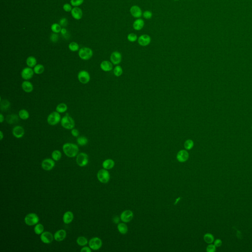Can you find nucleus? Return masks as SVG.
I'll list each match as a JSON object with an SVG mask.
<instances>
[{"label": "nucleus", "mask_w": 252, "mask_h": 252, "mask_svg": "<svg viewBox=\"0 0 252 252\" xmlns=\"http://www.w3.org/2000/svg\"><path fill=\"white\" fill-rule=\"evenodd\" d=\"M144 25V21L142 19H138L135 21L133 23V27L135 30L139 31L142 29Z\"/></svg>", "instance_id": "nucleus-27"}, {"label": "nucleus", "mask_w": 252, "mask_h": 252, "mask_svg": "<svg viewBox=\"0 0 252 252\" xmlns=\"http://www.w3.org/2000/svg\"><path fill=\"white\" fill-rule=\"evenodd\" d=\"M22 90L27 93H30L34 90V86L31 82L28 80H25L21 84Z\"/></svg>", "instance_id": "nucleus-18"}, {"label": "nucleus", "mask_w": 252, "mask_h": 252, "mask_svg": "<svg viewBox=\"0 0 252 252\" xmlns=\"http://www.w3.org/2000/svg\"><path fill=\"white\" fill-rule=\"evenodd\" d=\"M203 239L205 242L208 244H212L214 241V236L209 233H206L203 236Z\"/></svg>", "instance_id": "nucleus-35"}, {"label": "nucleus", "mask_w": 252, "mask_h": 252, "mask_svg": "<svg viewBox=\"0 0 252 252\" xmlns=\"http://www.w3.org/2000/svg\"><path fill=\"white\" fill-rule=\"evenodd\" d=\"M184 146V148H185L186 150H191L194 146V142L192 140H188L185 142Z\"/></svg>", "instance_id": "nucleus-40"}, {"label": "nucleus", "mask_w": 252, "mask_h": 252, "mask_svg": "<svg viewBox=\"0 0 252 252\" xmlns=\"http://www.w3.org/2000/svg\"><path fill=\"white\" fill-rule=\"evenodd\" d=\"M72 16L74 19L76 20H80L83 16V12L82 10L78 7H75L72 8L71 11Z\"/></svg>", "instance_id": "nucleus-20"}, {"label": "nucleus", "mask_w": 252, "mask_h": 252, "mask_svg": "<svg viewBox=\"0 0 252 252\" xmlns=\"http://www.w3.org/2000/svg\"><path fill=\"white\" fill-rule=\"evenodd\" d=\"M56 110L59 113L66 112L68 110V106L65 103H60L57 106Z\"/></svg>", "instance_id": "nucleus-29"}, {"label": "nucleus", "mask_w": 252, "mask_h": 252, "mask_svg": "<svg viewBox=\"0 0 252 252\" xmlns=\"http://www.w3.org/2000/svg\"><path fill=\"white\" fill-rule=\"evenodd\" d=\"M51 30L54 33H59L61 32L62 28L61 26L58 23H53L51 26Z\"/></svg>", "instance_id": "nucleus-39"}, {"label": "nucleus", "mask_w": 252, "mask_h": 252, "mask_svg": "<svg viewBox=\"0 0 252 252\" xmlns=\"http://www.w3.org/2000/svg\"><path fill=\"white\" fill-rule=\"evenodd\" d=\"M41 240L45 244H50L53 241L54 236L49 232H43L41 235Z\"/></svg>", "instance_id": "nucleus-14"}, {"label": "nucleus", "mask_w": 252, "mask_h": 252, "mask_svg": "<svg viewBox=\"0 0 252 252\" xmlns=\"http://www.w3.org/2000/svg\"><path fill=\"white\" fill-rule=\"evenodd\" d=\"M39 218L38 215L35 213H29L25 217V223L29 226H33L38 224L39 222Z\"/></svg>", "instance_id": "nucleus-5"}, {"label": "nucleus", "mask_w": 252, "mask_h": 252, "mask_svg": "<svg viewBox=\"0 0 252 252\" xmlns=\"http://www.w3.org/2000/svg\"><path fill=\"white\" fill-rule=\"evenodd\" d=\"M59 24L61 26V27L62 26L63 27H65L68 24V20L66 18H62L60 20Z\"/></svg>", "instance_id": "nucleus-46"}, {"label": "nucleus", "mask_w": 252, "mask_h": 252, "mask_svg": "<svg viewBox=\"0 0 252 252\" xmlns=\"http://www.w3.org/2000/svg\"><path fill=\"white\" fill-rule=\"evenodd\" d=\"M88 156L85 153H80L77 156V163L81 167H84L88 164Z\"/></svg>", "instance_id": "nucleus-9"}, {"label": "nucleus", "mask_w": 252, "mask_h": 252, "mask_svg": "<svg viewBox=\"0 0 252 252\" xmlns=\"http://www.w3.org/2000/svg\"><path fill=\"white\" fill-rule=\"evenodd\" d=\"M61 125L63 128L68 130H72L75 127V122L73 118L68 114L64 116L61 120Z\"/></svg>", "instance_id": "nucleus-2"}, {"label": "nucleus", "mask_w": 252, "mask_h": 252, "mask_svg": "<svg viewBox=\"0 0 252 252\" xmlns=\"http://www.w3.org/2000/svg\"><path fill=\"white\" fill-rule=\"evenodd\" d=\"M93 55V51L90 48L84 47L79 50V56L82 60L84 61L90 60Z\"/></svg>", "instance_id": "nucleus-4"}, {"label": "nucleus", "mask_w": 252, "mask_h": 252, "mask_svg": "<svg viewBox=\"0 0 252 252\" xmlns=\"http://www.w3.org/2000/svg\"><path fill=\"white\" fill-rule=\"evenodd\" d=\"M63 9L66 12H70L72 10V5H70L69 3H65L63 5Z\"/></svg>", "instance_id": "nucleus-47"}, {"label": "nucleus", "mask_w": 252, "mask_h": 252, "mask_svg": "<svg viewBox=\"0 0 252 252\" xmlns=\"http://www.w3.org/2000/svg\"><path fill=\"white\" fill-rule=\"evenodd\" d=\"M133 217V214L131 210H126L123 211L120 215L121 221L124 223H129L131 221Z\"/></svg>", "instance_id": "nucleus-11"}, {"label": "nucleus", "mask_w": 252, "mask_h": 252, "mask_svg": "<svg viewBox=\"0 0 252 252\" xmlns=\"http://www.w3.org/2000/svg\"><path fill=\"white\" fill-rule=\"evenodd\" d=\"M68 48L72 52H76L79 49V44L76 42H72L68 45Z\"/></svg>", "instance_id": "nucleus-38"}, {"label": "nucleus", "mask_w": 252, "mask_h": 252, "mask_svg": "<svg viewBox=\"0 0 252 252\" xmlns=\"http://www.w3.org/2000/svg\"><path fill=\"white\" fill-rule=\"evenodd\" d=\"M77 79L81 83L86 84L88 83L90 81V75L88 72L86 70H82L79 72L78 73Z\"/></svg>", "instance_id": "nucleus-7"}, {"label": "nucleus", "mask_w": 252, "mask_h": 252, "mask_svg": "<svg viewBox=\"0 0 252 252\" xmlns=\"http://www.w3.org/2000/svg\"><path fill=\"white\" fill-rule=\"evenodd\" d=\"M80 251L81 252H91L92 249H91L90 247H84L81 249Z\"/></svg>", "instance_id": "nucleus-52"}, {"label": "nucleus", "mask_w": 252, "mask_h": 252, "mask_svg": "<svg viewBox=\"0 0 252 252\" xmlns=\"http://www.w3.org/2000/svg\"><path fill=\"white\" fill-rule=\"evenodd\" d=\"M100 67L101 69L104 72H110L112 70V63L108 61H104L101 63Z\"/></svg>", "instance_id": "nucleus-22"}, {"label": "nucleus", "mask_w": 252, "mask_h": 252, "mask_svg": "<svg viewBox=\"0 0 252 252\" xmlns=\"http://www.w3.org/2000/svg\"><path fill=\"white\" fill-rule=\"evenodd\" d=\"M61 33L62 35L65 39H68V37H69V34H68V31L66 30V29H65L64 28H62L61 31Z\"/></svg>", "instance_id": "nucleus-49"}, {"label": "nucleus", "mask_w": 252, "mask_h": 252, "mask_svg": "<svg viewBox=\"0 0 252 252\" xmlns=\"http://www.w3.org/2000/svg\"><path fill=\"white\" fill-rule=\"evenodd\" d=\"M61 117L60 113L57 111H53L50 113L47 118V122L50 126H55L61 122Z\"/></svg>", "instance_id": "nucleus-3"}, {"label": "nucleus", "mask_w": 252, "mask_h": 252, "mask_svg": "<svg viewBox=\"0 0 252 252\" xmlns=\"http://www.w3.org/2000/svg\"><path fill=\"white\" fill-rule=\"evenodd\" d=\"M34 71L29 66L24 68L21 72V76L25 80H29L32 79L34 75Z\"/></svg>", "instance_id": "nucleus-10"}, {"label": "nucleus", "mask_w": 252, "mask_h": 252, "mask_svg": "<svg viewBox=\"0 0 252 252\" xmlns=\"http://www.w3.org/2000/svg\"><path fill=\"white\" fill-rule=\"evenodd\" d=\"M143 17L146 19H149L152 16V14L150 11H145L143 14Z\"/></svg>", "instance_id": "nucleus-48"}, {"label": "nucleus", "mask_w": 252, "mask_h": 252, "mask_svg": "<svg viewBox=\"0 0 252 252\" xmlns=\"http://www.w3.org/2000/svg\"><path fill=\"white\" fill-rule=\"evenodd\" d=\"M115 162L112 159H107L102 163V165L103 168L106 169H110L114 167Z\"/></svg>", "instance_id": "nucleus-25"}, {"label": "nucleus", "mask_w": 252, "mask_h": 252, "mask_svg": "<svg viewBox=\"0 0 252 252\" xmlns=\"http://www.w3.org/2000/svg\"><path fill=\"white\" fill-rule=\"evenodd\" d=\"M175 1H179V0H175Z\"/></svg>", "instance_id": "nucleus-56"}, {"label": "nucleus", "mask_w": 252, "mask_h": 252, "mask_svg": "<svg viewBox=\"0 0 252 252\" xmlns=\"http://www.w3.org/2000/svg\"><path fill=\"white\" fill-rule=\"evenodd\" d=\"M98 179L102 183H107L109 182L110 176L109 172L106 169H102L99 170L97 173Z\"/></svg>", "instance_id": "nucleus-6"}, {"label": "nucleus", "mask_w": 252, "mask_h": 252, "mask_svg": "<svg viewBox=\"0 0 252 252\" xmlns=\"http://www.w3.org/2000/svg\"><path fill=\"white\" fill-rule=\"evenodd\" d=\"M12 135L16 138H22L25 135V129L21 126L17 125L13 128Z\"/></svg>", "instance_id": "nucleus-12"}, {"label": "nucleus", "mask_w": 252, "mask_h": 252, "mask_svg": "<svg viewBox=\"0 0 252 252\" xmlns=\"http://www.w3.org/2000/svg\"><path fill=\"white\" fill-rule=\"evenodd\" d=\"M18 118H19V116L16 114H9L7 116L6 121L9 124H14L18 122Z\"/></svg>", "instance_id": "nucleus-24"}, {"label": "nucleus", "mask_w": 252, "mask_h": 252, "mask_svg": "<svg viewBox=\"0 0 252 252\" xmlns=\"http://www.w3.org/2000/svg\"><path fill=\"white\" fill-rule=\"evenodd\" d=\"M189 157V153L186 150L179 151L177 154V160L180 163H184L188 160Z\"/></svg>", "instance_id": "nucleus-15"}, {"label": "nucleus", "mask_w": 252, "mask_h": 252, "mask_svg": "<svg viewBox=\"0 0 252 252\" xmlns=\"http://www.w3.org/2000/svg\"><path fill=\"white\" fill-rule=\"evenodd\" d=\"M113 222L115 224H117L118 223H119V218L118 216L115 217L113 218Z\"/></svg>", "instance_id": "nucleus-53"}, {"label": "nucleus", "mask_w": 252, "mask_h": 252, "mask_svg": "<svg viewBox=\"0 0 252 252\" xmlns=\"http://www.w3.org/2000/svg\"><path fill=\"white\" fill-rule=\"evenodd\" d=\"M18 116L20 119L23 120H26L30 117V114L27 110L25 109H21L18 112Z\"/></svg>", "instance_id": "nucleus-28"}, {"label": "nucleus", "mask_w": 252, "mask_h": 252, "mask_svg": "<svg viewBox=\"0 0 252 252\" xmlns=\"http://www.w3.org/2000/svg\"><path fill=\"white\" fill-rule=\"evenodd\" d=\"M131 15L135 18H140L142 16V9L137 5H133L130 9Z\"/></svg>", "instance_id": "nucleus-23"}, {"label": "nucleus", "mask_w": 252, "mask_h": 252, "mask_svg": "<svg viewBox=\"0 0 252 252\" xmlns=\"http://www.w3.org/2000/svg\"><path fill=\"white\" fill-rule=\"evenodd\" d=\"M138 43L142 46L148 45L151 42V38L147 35H143L138 38Z\"/></svg>", "instance_id": "nucleus-19"}, {"label": "nucleus", "mask_w": 252, "mask_h": 252, "mask_svg": "<svg viewBox=\"0 0 252 252\" xmlns=\"http://www.w3.org/2000/svg\"></svg>", "instance_id": "nucleus-57"}, {"label": "nucleus", "mask_w": 252, "mask_h": 252, "mask_svg": "<svg viewBox=\"0 0 252 252\" xmlns=\"http://www.w3.org/2000/svg\"><path fill=\"white\" fill-rule=\"evenodd\" d=\"M66 231L64 230H60L55 232L54 235V238L57 242H61L66 238Z\"/></svg>", "instance_id": "nucleus-17"}, {"label": "nucleus", "mask_w": 252, "mask_h": 252, "mask_svg": "<svg viewBox=\"0 0 252 252\" xmlns=\"http://www.w3.org/2000/svg\"><path fill=\"white\" fill-rule=\"evenodd\" d=\"M4 120H5L4 116H3V115L2 113H1V114H0V123H3V121H4Z\"/></svg>", "instance_id": "nucleus-54"}, {"label": "nucleus", "mask_w": 252, "mask_h": 252, "mask_svg": "<svg viewBox=\"0 0 252 252\" xmlns=\"http://www.w3.org/2000/svg\"><path fill=\"white\" fill-rule=\"evenodd\" d=\"M113 72H114V75L116 77H119L121 76L122 73H123V70L121 66H117L115 67L114 70H113Z\"/></svg>", "instance_id": "nucleus-41"}, {"label": "nucleus", "mask_w": 252, "mask_h": 252, "mask_svg": "<svg viewBox=\"0 0 252 252\" xmlns=\"http://www.w3.org/2000/svg\"><path fill=\"white\" fill-rule=\"evenodd\" d=\"M88 142V140L85 136H79L77 139V143L80 146H85L87 145Z\"/></svg>", "instance_id": "nucleus-36"}, {"label": "nucleus", "mask_w": 252, "mask_h": 252, "mask_svg": "<svg viewBox=\"0 0 252 252\" xmlns=\"http://www.w3.org/2000/svg\"><path fill=\"white\" fill-rule=\"evenodd\" d=\"M26 65H27L28 66L32 68H34L35 66L37 65V60L35 57L31 56L28 57L27 58L26 61Z\"/></svg>", "instance_id": "nucleus-26"}, {"label": "nucleus", "mask_w": 252, "mask_h": 252, "mask_svg": "<svg viewBox=\"0 0 252 252\" xmlns=\"http://www.w3.org/2000/svg\"><path fill=\"white\" fill-rule=\"evenodd\" d=\"M52 158L55 161H58L60 160L62 157L61 152L59 150H55L53 151L51 154Z\"/></svg>", "instance_id": "nucleus-34"}, {"label": "nucleus", "mask_w": 252, "mask_h": 252, "mask_svg": "<svg viewBox=\"0 0 252 252\" xmlns=\"http://www.w3.org/2000/svg\"><path fill=\"white\" fill-rule=\"evenodd\" d=\"M63 150L66 156L73 158L79 153V148L78 146L74 143H66L63 145Z\"/></svg>", "instance_id": "nucleus-1"}, {"label": "nucleus", "mask_w": 252, "mask_h": 252, "mask_svg": "<svg viewBox=\"0 0 252 252\" xmlns=\"http://www.w3.org/2000/svg\"><path fill=\"white\" fill-rule=\"evenodd\" d=\"M110 61L114 65H118L122 60V55L118 51H114L110 56Z\"/></svg>", "instance_id": "nucleus-16"}, {"label": "nucleus", "mask_w": 252, "mask_h": 252, "mask_svg": "<svg viewBox=\"0 0 252 252\" xmlns=\"http://www.w3.org/2000/svg\"><path fill=\"white\" fill-rule=\"evenodd\" d=\"M74 215L71 211H67L63 215V220L65 224H69L73 221Z\"/></svg>", "instance_id": "nucleus-21"}, {"label": "nucleus", "mask_w": 252, "mask_h": 252, "mask_svg": "<svg viewBox=\"0 0 252 252\" xmlns=\"http://www.w3.org/2000/svg\"><path fill=\"white\" fill-rule=\"evenodd\" d=\"M35 233L37 235H40L44 232V226L41 224H37L34 228Z\"/></svg>", "instance_id": "nucleus-33"}, {"label": "nucleus", "mask_w": 252, "mask_h": 252, "mask_svg": "<svg viewBox=\"0 0 252 252\" xmlns=\"http://www.w3.org/2000/svg\"><path fill=\"white\" fill-rule=\"evenodd\" d=\"M58 39H59V36L56 33H54L52 34L50 37V39L52 43H56L58 41Z\"/></svg>", "instance_id": "nucleus-44"}, {"label": "nucleus", "mask_w": 252, "mask_h": 252, "mask_svg": "<svg viewBox=\"0 0 252 252\" xmlns=\"http://www.w3.org/2000/svg\"><path fill=\"white\" fill-rule=\"evenodd\" d=\"M77 244L80 246H85L88 243V240L85 237L80 236L77 239Z\"/></svg>", "instance_id": "nucleus-37"}, {"label": "nucleus", "mask_w": 252, "mask_h": 252, "mask_svg": "<svg viewBox=\"0 0 252 252\" xmlns=\"http://www.w3.org/2000/svg\"><path fill=\"white\" fill-rule=\"evenodd\" d=\"M71 134L74 137H78L79 135V131L78 129L73 128L71 131Z\"/></svg>", "instance_id": "nucleus-50"}, {"label": "nucleus", "mask_w": 252, "mask_h": 252, "mask_svg": "<svg viewBox=\"0 0 252 252\" xmlns=\"http://www.w3.org/2000/svg\"><path fill=\"white\" fill-rule=\"evenodd\" d=\"M118 230L120 233L125 234L128 232V228L127 225L125 223H120L118 225Z\"/></svg>", "instance_id": "nucleus-30"}, {"label": "nucleus", "mask_w": 252, "mask_h": 252, "mask_svg": "<svg viewBox=\"0 0 252 252\" xmlns=\"http://www.w3.org/2000/svg\"><path fill=\"white\" fill-rule=\"evenodd\" d=\"M128 41H129L131 42H134L136 41L137 39V36L134 33H131L128 35Z\"/></svg>", "instance_id": "nucleus-43"}, {"label": "nucleus", "mask_w": 252, "mask_h": 252, "mask_svg": "<svg viewBox=\"0 0 252 252\" xmlns=\"http://www.w3.org/2000/svg\"><path fill=\"white\" fill-rule=\"evenodd\" d=\"M84 0H70L71 5L73 7H77L83 3Z\"/></svg>", "instance_id": "nucleus-42"}, {"label": "nucleus", "mask_w": 252, "mask_h": 252, "mask_svg": "<svg viewBox=\"0 0 252 252\" xmlns=\"http://www.w3.org/2000/svg\"><path fill=\"white\" fill-rule=\"evenodd\" d=\"M3 138H4V135H3V133L2 131H0V140H2Z\"/></svg>", "instance_id": "nucleus-55"}, {"label": "nucleus", "mask_w": 252, "mask_h": 252, "mask_svg": "<svg viewBox=\"0 0 252 252\" xmlns=\"http://www.w3.org/2000/svg\"><path fill=\"white\" fill-rule=\"evenodd\" d=\"M89 246L93 250H98L102 245V241L99 237H93L89 241Z\"/></svg>", "instance_id": "nucleus-8"}, {"label": "nucleus", "mask_w": 252, "mask_h": 252, "mask_svg": "<svg viewBox=\"0 0 252 252\" xmlns=\"http://www.w3.org/2000/svg\"><path fill=\"white\" fill-rule=\"evenodd\" d=\"M34 71L35 73H36V75H41L42 73H43L44 72V66L42 64H37L36 66L34 68Z\"/></svg>", "instance_id": "nucleus-31"}, {"label": "nucleus", "mask_w": 252, "mask_h": 252, "mask_svg": "<svg viewBox=\"0 0 252 252\" xmlns=\"http://www.w3.org/2000/svg\"><path fill=\"white\" fill-rule=\"evenodd\" d=\"M54 167L55 162L51 159H44L41 163V167L43 169L46 171L52 170Z\"/></svg>", "instance_id": "nucleus-13"}, {"label": "nucleus", "mask_w": 252, "mask_h": 252, "mask_svg": "<svg viewBox=\"0 0 252 252\" xmlns=\"http://www.w3.org/2000/svg\"><path fill=\"white\" fill-rule=\"evenodd\" d=\"M0 106L1 110L7 111L10 108V103L9 101L5 100L3 101H1Z\"/></svg>", "instance_id": "nucleus-32"}, {"label": "nucleus", "mask_w": 252, "mask_h": 252, "mask_svg": "<svg viewBox=\"0 0 252 252\" xmlns=\"http://www.w3.org/2000/svg\"><path fill=\"white\" fill-rule=\"evenodd\" d=\"M216 247L214 245V244H210L206 248V251L207 252H214L216 251Z\"/></svg>", "instance_id": "nucleus-45"}, {"label": "nucleus", "mask_w": 252, "mask_h": 252, "mask_svg": "<svg viewBox=\"0 0 252 252\" xmlns=\"http://www.w3.org/2000/svg\"><path fill=\"white\" fill-rule=\"evenodd\" d=\"M214 244L216 247H220L222 245V241L221 239H218L215 241Z\"/></svg>", "instance_id": "nucleus-51"}]
</instances>
